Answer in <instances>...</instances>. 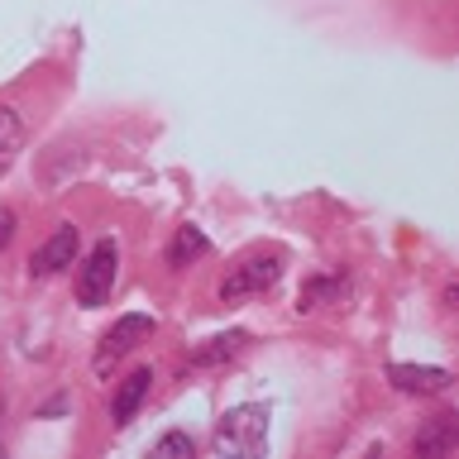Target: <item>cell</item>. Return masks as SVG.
I'll use <instances>...</instances> for the list:
<instances>
[{
  "label": "cell",
  "mask_w": 459,
  "mask_h": 459,
  "mask_svg": "<svg viewBox=\"0 0 459 459\" xmlns=\"http://www.w3.org/2000/svg\"><path fill=\"white\" fill-rule=\"evenodd\" d=\"M264 440H268V407L264 402L230 407L221 421H215V450L221 455H258Z\"/></svg>",
  "instance_id": "1"
},
{
  "label": "cell",
  "mask_w": 459,
  "mask_h": 459,
  "mask_svg": "<svg viewBox=\"0 0 459 459\" xmlns=\"http://www.w3.org/2000/svg\"><path fill=\"white\" fill-rule=\"evenodd\" d=\"M115 278H120V244L96 239L77 268V301L82 307H106V297L115 292Z\"/></svg>",
  "instance_id": "2"
},
{
  "label": "cell",
  "mask_w": 459,
  "mask_h": 459,
  "mask_svg": "<svg viewBox=\"0 0 459 459\" xmlns=\"http://www.w3.org/2000/svg\"><path fill=\"white\" fill-rule=\"evenodd\" d=\"M278 278H282V254H249L239 268H230V278L215 292H221V301H239V297L268 292Z\"/></svg>",
  "instance_id": "3"
},
{
  "label": "cell",
  "mask_w": 459,
  "mask_h": 459,
  "mask_svg": "<svg viewBox=\"0 0 459 459\" xmlns=\"http://www.w3.org/2000/svg\"><path fill=\"white\" fill-rule=\"evenodd\" d=\"M158 330V321L153 316H143V311H129V316H120V321H115L106 335H100V344H96V373H110L115 364H120V359L134 350V344L143 340V335H153Z\"/></svg>",
  "instance_id": "4"
},
{
  "label": "cell",
  "mask_w": 459,
  "mask_h": 459,
  "mask_svg": "<svg viewBox=\"0 0 459 459\" xmlns=\"http://www.w3.org/2000/svg\"><path fill=\"white\" fill-rule=\"evenodd\" d=\"M72 258H77V225H57L53 235L34 249L29 273H34V278H53V273L72 268Z\"/></svg>",
  "instance_id": "5"
},
{
  "label": "cell",
  "mask_w": 459,
  "mask_h": 459,
  "mask_svg": "<svg viewBox=\"0 0 459 459\" xmlns=\"http://www.w3.org/2000/svg\"><path fill=\"white\" fill-rule=\"evenodd\" d=\"M149 387H153V368H134V373H129V378L115 387V397H110V421H115V426H129V421H134V411L143 407Z\"/></svg>",
  "instance_id": "6"
},
{
  "label": "cell",
  "mask_w": 459,
  "mask_h": 459,
  "mask_svg": "<svg viewBox=\"0 0 459 459\" xmlns=\"http://www.w3.org/2000/svg\"><path fill=\"white\" fill-rule=\"evenodd\" d=\"M387 378H393V387H402V393H445L450 387V373L445 368H436V364H393L387 368Z\"/></svg>",
  "instance_id": "7"
},
{
  "label": "cell",
  "mask_w": 459,
  "mask_h": 459,
  "mask_svg": "<svg viewBox=\"0 0 459 459\" xmlns=\"http://www.w3.org/2000/svg\"><path fill=\"white\" fill-rule=\"evenodd\" d=\"M244 344H249V330H225V335H211L201 350H192V364L196 368H211V364H225V359H235Z\"/></svg>",
  "instance_id": "8"
},
{
  "label": "cell",
  "mask_w": 459,
  "mask_h": 459,
  "mask_svg": "<svg viewBox=\"0 0 459 459\" xmlns=\"http://www.w3.org/2000/svg\"><path fill=\"white\" fill-rule=\"evenodd\" d=\"M24 149V120L14 106H0V178L14 168V158Z\"/></svg>",
  "instance_id": "9"
},
{
  "label": "cell",
  "mask_w": 459,
  "mask_h": 459,
  "mask_svg": "<svg viewBox=\"0 0 459 459\" xmlns=\"http://www.w3.org/2000/svg\"><path fill=\"white\" fill-rule=\"evenodd\" d=\"M455 440H459L455 416H436V421H430L421 436H416V455H421V459H430V455H450Z\"/></svg>",
  "instance_id": "10"
},
{
  "label": "cell",
  "mask_w": 459,
  "mask_h": 459,
  "mask_svg": "<svg viewBox=\"0 0 459 459\" xmlns=\"http://www.w3.org/2000/svg\"><path fill=\"white\" fill-rule=\"evenodd\" d=\"M201 254H211V239H206V230H196V225L178 230V239L168 244V264H172V268H186V264H192V258H201Z\"/></svg>",
  "instance_id": "11"
},
{
  "label": "cell",
  "mask_w": 459,
  "mask_h": 459,
  "mask_svg": "<svg viewBox=\"0 0 459 459\" xmlns=\"http://www.w3.org/2000/svg\"><path fill=\"white\" fill-rule=\"evenodd\" d=\"M335 292H344V278H316V282H307V287H301V311H311L316 301H325Z\"/></svg>",
  "instance_id": "12"
},
{
  "label": "cell",
  "mask_w": 459,
  "mask_h": 459,
  "mask_svg": "<svg viewBox=\"0 0 459 459\" xmlns=\"http://www.w3.org/2000/svg\"><path fill=\"white\" fill-rule=\"evenodd\" d=\"M153 455H196V440L182 436V430H172V436H163L153 445Z\"/></svg>",
  "instance_id": "13"
},
{
  "label": "cell",
  "mask_w": 459,
  "mask_h": 459,
  "mask_svg": "<svg viewBox=\"0 0 459 459\" xmlns=\"http://www.w3.org/2000/svg\"><path fill=\"white\" fill-rule=\"evenodd\" d=\"M10 235H14V215L5 211V215H0V249H5V244H10Z\"/></svg>",
  "instance_id": "14"
},
{
  "label": "cell",
  "mask_w": 459,
  "mask_h": 459,
  "mask_svg": "<svg viewBox=\"0 0 459 459\" xmlns=\"http://www.w3.org/2000/svg\"><path fill=\"white\" fill-rule=\"evenodd\" d=\"M0 411H5V402H0Z\"/></svg>",
  "instance_id": "15"
}]
</instances>
